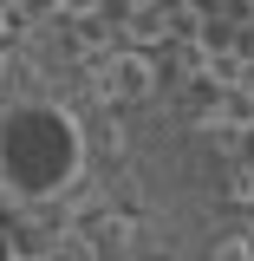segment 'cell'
Listing matches in <instances>:
<instances>
[{"instance_id": "1", "label": "cell", "mask_w": 254, "mask_h": 261, "mask_svg": "<svg viewBox=\"0 0 254 261\" xmlns=\"http://www.w3.org/2000/svg\"><path fill=\"white\" fill-rule=\"evenodd\" d=\"M85 170V130L59 105H13L0 118V190L20 202H52Z\"/></svg>"}, {"instance_id": "2", "label": "cell", "mask_w": 254, "mask_h": 261, "mask_svg": "<svg viewBox=\"0 0 254 261\" xmlns=\"http://www.w3.org/2000/svg\"><path fill=\"white\" fill-rule=\"evenodd\" d=\"M150 85H157V65L144 59V53H118V59H111V85H104V92H118V98H150Z\"/></svg>"}, {"instance_id": "3", "label": "cell", "mask_w": 254, "mask_h": 261, "mask_svg": "<svg viewBox=\"0 0 254 261\" xmlns=\"http://www.w3.org/2000/svg\"><path fill=\"white\" fill-rule=\"evenodd\" d=\"M209 261H254V248L241 242V235H228V242H215V248H209Z\"/></svg>"}, {"instance_id": "4", "label": "cell", "mask_w": 254, "mask_h": 261, "mask_svg": "<svg viewBox=\"0 0 254 261\" xmlns=\"http://www.w3.org/2000/svg\"><path fill=\"white\" fill-rule=\"evenodd\" d=\"M59 7H65V13H78V20H92V13H98V0H59Z\"/></svg>"}, {"instance_id": "5", "label": "cell", "mask_w": 254, "mask_h": 261, "mask_svg": "<svg viewBox=\"0 0 254 261\" xmlns=\"http://www.w3.org/2000/svg\"><path fill=\"white\" fill-rule=\"evenodd\" d=\"M0 261H13V248H7V242H0Z\"/></svg>"}, {"instance_id": "6", "label": "cell", "mask_w": 254, "mask_h": 261, "mask_svg": "<svg viewBox=\"0 0 254 261\" xmlns=\"http://www.w3.org/2000/svg\"><path fill=\"white\" fill-rule=\"evenodd\" d=\"M0 33H7V13H0Z\"/></svg>"}]
</instances>
